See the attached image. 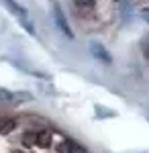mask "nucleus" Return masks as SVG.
I'll list each match as a JSON object with an SVG mask.
<instances>
[{
	"label": "nucleus",
	"instance_id": "obj_1",
	"mask_svg": "<svg viewBox=\"0 0 149 153\" xmlns=\"http://www.w3.org/2000/svg\"><path fill=\"white\" fill-rule=\"evenodd\" d=\"M0 2H2V4H4V6H6V8H8V10H10L12 14H14V16H16V19L25 25V29H27L31 35H35L33 25L29 23V19H27V10H25V6H21L16 0H0Z\"/></svg>",
	"mask_w": 149,
	"mask_h": 153
},
{
	"label": "nucleus",
	"instance_id": "obj_6",
	"mask_svg": "<svg viewBox=\"0 0 149 153\" xmlns=\"http://www.w3.org/2000/svg\"><path fill=\"white\" fill-rule=\"evenodd\" d=\"M80 8H84V10H94V6H96V2L94 0H74Z\"/></svg>",
	"mask_w": 149,
	"mask_h": 153
},
{
	"label": "nucleus",
	"instance_id": "obj_4",
	"mask_svg": "<svg viewBox=\"0 0 149 153\" xmlns=\"http://www.w3.org/2000/svg\"><path fill=\"white\" fill-rule=\"evenodd\" d=\"M31 96H27L25 92L16 94V92H10V90H4L0 88V100H6V102H21V100H29Z\"/></svg>",
	"mask_w": 149,
	"mask_h": 153
},
{
	"label": "nucleus",
	"instance_id": "obj_3",
	"mask_svg": "<svg viewBox=\"0 0 149 153\" xmlns=\"http://www.w3.org/2000/svg\"><path fill=\"white\" fill-rule=\"evenodd\" d=\"M90 53L94 59H98V61H102V63H112V55L106 51V47L104 45H100V43H96V41H92L90 43Z\"/></svg>",
	"mask_w": 149,
	"mask_h": 153
},
{
	"label": "nucleus",
	"instance_id": "obj_5",
	"mask_svg": "<svg viewBox=\"0 0 149 153\" xmlns=\"http://www.w3.org/2000/svg\"><path fill=\"white\" fill-rule=\"evenodd\" d=\"M66 149H68V153H88L84 147H80L78 143H74V141H66Z\"/></svg>",
	"mask_w": 149,
	"mask_h": 153
},
{
	"label": "nucleus",
	"instance_id": "obj_2",
	"mask_svg": "<svg viewBox=\"0 0 149 153\" xmlns=\"http://www.w3.org/2000/svg\"><path fill=\"white\" fill-rule=\"evenodd\" d=\"M53 21H55V25H57V29L63 33V35H68L69 39L74 37V33H72V29H69L68 21H66V14H63V10H61V6L59 4H53Z\"/></svg>",
	"mask_w": 149,
	"mask_h": 153
},
{
	"label": "nucleus",
	"instance_id": "obj_8",
	"mask_svg": "<svg viewBox=\"0 0 149 153\" xmlns=\"http://www.w3.org/2000/svg\"><path fill=\"white\" fill-rule=\"evenodd\" d=\"M141 19L149 25V8H141Z\"/></svg>",
	"mask_w": 149,
	"mask_h": 153
},
{
	"label": "nucleus",
	"instance_id": "obj_7",
	"mask_svg": "<svg viewBox=\"0 0 149 153\" xmlns=\"http://www.w3.org/2000/svg\"><path fill=\"white\" fill-rule=\"evenodd\" d=\"M141 49H143V55L149 59V37H145V39H143V45H141Z\"/></svg>",
	"mask_w": 149,
	"mask_h": 153
}]
</instances>
